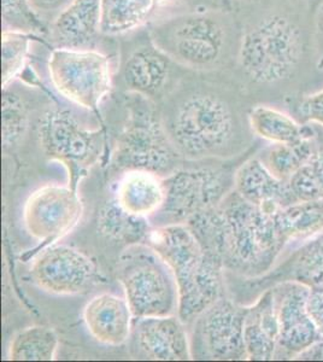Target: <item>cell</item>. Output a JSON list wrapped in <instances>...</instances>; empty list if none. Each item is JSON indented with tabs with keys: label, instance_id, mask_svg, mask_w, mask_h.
I'll use <instances>...</instances> for the list:
<instances>
[{
	"label": "cell",
	"instance_id": "1",
	"mask_svg": "<svg viewBox=\"0 0 323 362\" xmlns=\"http://www.w3.org/2000/svg\"><path fill=\"white\" fill-rule=\"evenodd\" d=\"M162 119L181 156L203 160L220 156L237 136V117L228 100L208 83L172 90Z\"/></svg>",
	"mask_w": 323,
	"mask_h": 362
},
{
	"label": "cell",
	"instance_id": "2",
	"mask_svg": "<svg viewBox=\"0 0 323 362\" xmlns=\"http://www.w3.org/2000/svg\"><path fill=\"white\" fill-rule=\"evenodd\" d=\"M146 244L172 268L179 288L177 317L186 325L225 296L223 261L205 250L186 223L152 228Z\"/></svg>",
	"mask_w": 323,
	"mask_h": 362
},
{
	"label": "cell",
	"instance_id": "3",
	"mask_svg": "<svg viewBox=\"0 0 323 362\" xmlns=\"http://www.w3.org/2000/svg\"><path fill=\"white\" fill-rule=\"evenodd\" d=\"M148 30L155 45L193 73H215L232 58L233 20L222 10L194 8L172 13Z\"/></svg>",
	"mask_w": 323,
	"mask_h": 362
},
{
	"label": "cell",
	"instance_id": "4",
	"mask_svg": "<svg viewBox=\"0 0 323 362\" xmlns=\"http://www.w3.org/2000/svg\"><path fill=\"white\" fill-rule=\"evenodd\" d=\"M303 57L302 29L290 16L274 13L244 30L235 61L251 83L276 85L295 75Z\"/></svg>",
	"mask_w": 323,
	"mask_h": 362
},
{
	"label": "cell",
	"instance_id": "5",
	"mask_svg": "<svg viewBox=\"0 0 323 362\" xmlns=\"http://www.w3.org/2000/svg\"><path fill=\"white\" fill-rule=\"evenodd\" d=\"M225 269L245 276H259L269 272L283 251L274 215L245 201L232 189L220 204Z\"/></svg>",
	"mask_w": 323,
	"mask_h": 362
},
{
	"label": "cell",
	"instance_id": "6",
	"mask_svg": "<svg viewBox=\"0 0 323 362\" xmlns=\"http://www.w3.org/2000/svg\"><path fill=\"white\" fill-rule=\"evenodd\" d=\"M126 119L114 144L111 168L148 170L160 177L179 169L181 155L169 138L162 112L155 102L141 95H126Z\"/></svg>",
	"mask_w": 323,
	"mask_h": 362
},
{
	"label": "cell",
	"instance_id": "7",
	"mask_svg": "<svg viewBox=\"0 0 323 362\" xmlns=\"http://www.w3.org/2000/svg\"><path fill=\"white\" fill-rule=\"evenodd\" d=\"M45 69L58 95L75 107L95 112L114 88L119 52L49 47Z\"/></svg>",
	"mask_w": 323,
	"mask_h": 362
},
{
	"label": "cell",
	"instance_id": "8",
	"mask_svg": "<svg viewBox=\"0 0 323 362\" xmlns=\"http://www.w3.org/2000/svg\"><path fill=\"white\" fill-rule=\"evenodd\" d=\"M116 278L133 317L177 315L179 288L172 268L148 244L128 245L119 255Z\"/></svg>",
	"mask_w": 323,
	"mask_h": 362
},
{
	"label": "cell",
	"instance_id": "9",
	"mask_svg": "<svg viewBox=\"0 0 323 362\" xmlns=\"http://www.w3.org/2000/svg\"><path fill=\"white\" fill-rule=\"evenodd\" d=\"M37 136L44 155L68 168L75 189L82 174L98 162L105 144L102 128L88 127L74 109L57 104L41 112Z\"/></svg>",
	"mask_w": 323,
	"mask_h": 362
},
{
	"label": "cell",
	"instance_id": "10",
	"mask_svg": "<svg viewBox=\"0 0 323 362\" xmlns=\"http://www.w3.org/2000/svg\"><path fill=\"white\" fill-rule=\"evenodd\" d=\"M182 70L187 69L152 42L148 28L140 30V39L119 42L117 75L126 93L141 95L155 103L175 90Z\"/></svg>",
	"mask_w": 323,
	"mask_h": 362
},
{
	"label": "cell",
	"instance_id": "11",
	"mask_svg": "<svg viewBox=\"0 0 323 362\" xmlns=\"http://www.w3.org/2000/svg\"><path fill=\"white\" fill-rule=\"evenodd\" d=\"M233 170L227 167L179 168L164 177L165 201L160 218L184 223L194 215L220 206L234 189Z\"/></svg>",
	"mask_w": 323,
	"mask_h": 362
},
{
	"label": "cell",
	"instance_id": "12",
	"mask_svg": "<svg viewBox=\"0 0 323 362\" xmlns=\"http://www.w3.org/2000/svg\"><path fill=\"white\" fill-rule=\"evenodd\" d=\"M247 307L221 297L189 324L191 354L194 360H247L244 322Z\"/></svg>",
	"mask_w": 323,
	"mask_h": 362
},
{
	"label": "cell",
	"instance_id": "13",
	"mask_svg": "<svg viewBox=\"0 0 323 362\" xmlns=\"http://www.w3.org/2000/svg\"><path fill=\"white\" fill-rule=\"evenodd\" d=\"M83 213L81 199L71 186H41L23 206V225L37 242L54 243L78 226Z\"/></svg>",
	"mask_w": 323,
	"mask_h": 362
},
{
	"label": "cell",
	"instance_id": "14",
	"mask_svg": "<svg viewBox=\"0 0 323 362\" xmlns=\"http://www.w3.org/2000/svg\"><path fill=\"white\" fill-rule=\"evenodd\" d=\"M30 276L45 293L74 296L88 293L97 284L99 272L82 251L68 245H49L34 259Z\"/></svg>",
	"mask_w": 323,
	"mask_h": 362
},
{
	"label": "cell",
	"instance_id": "15",
	"mask_svg": "<svg viewBox=\"0 0 323 362\" xmlns=\"http://www.w3.org/2000/svg\"><path fill=\"white\" fill-rule=\"evenodd\" d=\"M271 290L278 321L275 358L281 351L287 358L298 356L322 339L307 310L310 288L297 281H283Z\"/></svg>",
	"mask_w": 323,
	"mask_h": 362
},
{
	"label": "cell",
	"instance_id": "16",
	"mask_svg": "<svg viewBox=\"0 0 323 362\" xmlns=\"http://www.w3.org/2000/svg\"><path fill=\"white\" fill-rule=\"evenodd\" d=\"M45 40L54 49L119 52L109 49L114 37L102 33V0H71L49 23Z\"/></svg>",
	"mask_w": 323,
	"mask_h": 362
},
{
	"label": "cell",
	"instance_id": "17",
	"mask_svg": "<svg viewBox=\"0 0 323 362\" xmlns=\"http://www.w3.org/2000/svg\"><path fill=\"white\" fill-rule=\"evenodd\" d=\"M129 341L135 358L153 361H186L192 358L186 324L177 315L134 317Z\"/></svg>",
	"mask_w": 323,
	"mask_h": 362
},
{
	"label": "cell",
	"instance_id": "18",
	"mask_svg": "<svg viewBox=\"0 0 323 362\" xmlns=\"http://www.w3.org/2000/svg\"><path fill=\"white\" fill-rule=\"evenodd\" d=\"M234 189L245 201L270 214L299 202L290 182L275 177L259 158H249L237 167Z\"/></svg>",
	"mask_w": 323,
	"mask_h": 362
},
{
	"label": "cell",
	"instance_id": "19",
	"mask_svg": "<svg viewBox=\"0 0 323 362\" xmlns=\"http://www.w3.org/2000/svg\"><path fill=\"white\" fill-rule=\"evenodd\" d=\"M184 0H102V33L126 37L172 15Z\"/></svg>",
	"mask_w": 323,
	"mask_h": 362
},
{
	"label": "cell",
	"instance_id": "20",
	"mask_svg": "<svg viewBox=\"0 0 323 362\" xmlns=\"http://www.w3.org/2000/svg\"><path fill=\"white\" fill-rule=\"evenodd\" d=\"M82 317L87 331L100 344L119 346L129 341L134 317L126 298L99 293L85 305Z\"/></svg>",
	"mask_w": 323,
	"mask_h": 362
},
{
	"label": "cell",
	"instance_id": "21",
	"mask_svg": "<svg viewBox=\"0 0 323 362\" xmlns=\"http://www.w3.org/2000/svg\"><path fill=\"white\" fill-rule=\"evenodd\" d=\"M114 199L134 215L151 218L158 214L165 201L164 177L148 170H127L119 175Z\"/></svg>",
	"mask_w": 323,
	"mask_h": 362
},
{
	"label": "cell",
	"instance_id": "22",
	"mask_svg": "<svg viewBox=\"0 0 323 362\" xmlns=\"http://www.w3.org/2000/svg\"><path fill=\"white\" fill-rule=\"evenodd\" d=\"M244 341L247 360L268 361L275 358L278 343V321L271 288L263 293L254 305L247 307Z\"/></svg>",
	"mask_w": 323,
	"mask_h": 362
},
{
	"label": "cell",
	"instance_id": "23",
	"mask_svg": "<svg viewBox=\"0 0 323 362\" xmlns=\"http://www.w3.org/2000/svg\"><path fill=\"white\" fill-rule=\"evenodd\" d=\"M30 83L17 78L3 87L1 97V140L4 151L16 148L30 126L32 107L27 99Z\"/></svg>",
	"mask_w": 323,
	"mask_h": 362
},
{
	"label": "cell",
	"instance_id": "24",
	"mask_svg": "<svg viewBox=\"0 0 323 362\" xmlns=\"http://www.w3.org/2000/svg\"><path fill=\"white\" fill-rule=\"evenodd\" d=\"M97 230L102 237L128 247L146 243L152 226L148 218L131 214L112 198L99 208Z\"/></svg>",
	"mask_w": 323,
	"mask_h": 362
},
{
	"label": "cell",
	"instance_id": "25",
	"mask_svg": "<svg viewBox=\"0 0 323 362\" xmlns=\"http://www.w3.org/2000/svg\"><path fill=\"white\" fill-rule=\"evenodd\" d=\"M273 215L283 247L290 240L311 238L323 230V199L299 201Z\"/></svg>",
	"mask_w": 323,
	"mask_h": 362
},
{
	"label": "cell",
	"instance_id": "26",
	"mask_svg": "<svg viewBox=\"0 0 323 362\" xmlns=\"http://www.w3.org/2000/svg\"><path fill=\"white\" fill-rule=\"evenodd\" d=\"M251 131L273 144H290L302 139L307 124H300L292 116L268 105H256L249 114Z\"/></svg>",
	"mask_w": 323,
	"mask_h": 362
},
{
	"label": "cell",
	"instance_id": "27",
	"mask_svg": "<svg viewBox=\"0 0 323 362\" xmlns=\"http://www.w3.org/2000/svg\"><path fill=\"white\" fill-rule=\"evenodd\" d=\"M307 124V133L302 139L290 144H273L263 155V163L280 180L290 181L314 155L315 129L312 124Z\"/></svg>",
	"mask_w": 323,
	"mask_h": 362
},
{
	"label": "cell",
	"instance_id": "28",
	"mask_svg": "<svg viewBox=\"0 0 323 362\" xmlns=\"http://www.w3.org/2000/svg\"><path fill=\"white\" fill-rule=\"evenodd\" d=\"M283 281H297L310 288H323V233L295 250L286 264L281 266Z\"/></svg>",
	"mask_w": 323,
	"mask_h": 362
},
{
	"label": "cell",
	"instance_id": "29",
	"mask_svg": "<svg viewBox=\"0 0 323 362\" xmlns=\"http://www.w3.org/2000/svg\"><path fill=\"white\" fill-rule=\"evenodd\" d=\"M57 334L47 326H30L18 331L8 346L13 361H52L57 353Z\"/></svg>",
	"mask_w": 323,
	"mask_h": 362
},
{
	"label": "cell",
	"instance_id": "30",
	"mask_svg": "<svg viewBox=\"0 0 323 362\" xmlns=\"http://www.w3.org/2000/svg\"><path fill=\"white\" fill-rule=\"evenodd\" d=\"M39 37L18 30L1 32V83L3 87L20 78Z\"/></svg>",
	"mask_w": 323,
	"mask_h": 362
},
{
	"label": "cell",
	"instance_id": "31",
	"mask_svg": "<svg viewBox=\"0 0 323 362\" xmlns=\"http://www.w3.org/2000/svg\"><path fill=\"white\" fill-rule=\"evenodd\" d=\"M315 129V151L307 165L290 177V186L298 201L323 199V128Z\"/></svg>",
	"mask_w": 323,
	"mask_h": 362
},
{
	"label": "cell",
	"instance_id": "32",
	"mask_svg": "<svg viewBox=\"0 0 323 362\" xmlns=\"http://www.w3.org/2000/svg\"><path fill=\"white\" fill-rule=\"evenodd\" d=\"M3 30H18L45 40L47 25L30 8L28 0H1Z\"/></svg>",
	"mask_w": 323,
	"mask_h": 362
},
{
	"label": "cell",
	"instance_id": "33",
	"mask_svg": "<svg viewBox=\"0 0 323 362\" xmlns=\"http://www.w3.org/2000/svg\"><path fill=\"white\" fill-rule=\"evenodd\" d=\"M298 115L304 124H317L323 128V90L307 95L300 102Z\"/></svg>",
	"mask_w": 323,
	"mask_h": 362
},
{
	"label": "cell",
	"instance_id": "34",
	"mask_svg": "<svg viewBox=\"0 0 323 362\" xmlns=\"http://www.w3.org/2000/svg\"><path fill=\"white\" fill-rule=\"evenodd\" d=\"M71 0H28L30 8L42 23H49L68 6Z\"/></svg>",
	"mask_w": 323,
	"mask_h": 362
},
{
	"label": "cell",
	"instance_id": "35",
	"mask_svg": "<svg viewBox=\"0 0 323 362\" xmlns=\"http://www.w3.org/2000/svg\"><path fill=\"white\" fill-rule=\"evenodd\" d=\"M307 310L323 339V288H310Z\"/></svg>",
	"mask_w": 323,
	"mask_h": 362
},
{
	"label": "cell",
	"instance_id": "36",
	"mask_svg": "<svg viewBox=\"0 0 323 362\" xmlns=\"http://www.w3.org/2000/svg\"><path fill=\"white\" fill-rule=\"evenodd\" d=\"M303 360H323V339L298 355Z\"/></svg>",
	"mask_w": 323,
	"mask_h": 362
},
{
	"label": "cell",
	"instance_id": "37",
	"mask_svg": "<svg viewBox=\"0 0 323 362\" xmlns=\"http://www.w3.org/2000/svg\"><path fill=\"white\" fill-rule=\"evenodd\" d=\"M316 32H317V35H319V40L321 42V46L323 47V4L319 6V13H317V20H316Z\"/></svg>",
	"mask_w": 323,
	"mask_h": 362
},
{
	"label": "cell",
	"instance_id": "38",
	"mask_svg": "<svg viewBox=\"0 0 323 362\" xmlns=\"http://www.w3.org/2000/svg\"><path fill=\"white\" fill-rule=\"evenodd\" d=\"M317 66H319V69L323 70V56L319 57V64H317Z\"/></svg>",
	"mask_w": 323,
	"mask_h": 362
}]
</instances>
